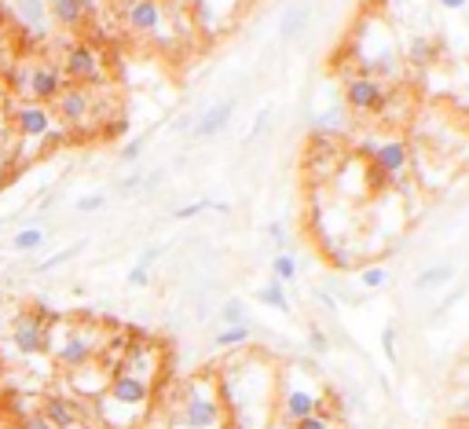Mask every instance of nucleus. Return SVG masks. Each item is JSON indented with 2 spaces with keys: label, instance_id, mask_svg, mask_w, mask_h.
Wrapping results in <instances>:
<instances>
[{
  "label": "nucleus",
  "instance_id": "1",
  "mask_svg": "<svg viewBox=\"0 0 469 429\" xmlns=\"http://www.w3.org/2000/svg\"><path fill=\"white\" fill-rule=\"evenodd\" d=\"M242 360L246 364H239V356L224 360V367L217 371L228 422H231V429H268L275 422L278 367L257 353H249Z\"/></svg>",
  "mask_w": 469,
  "mask_h": 429
},
{
  "label": "nucleus",
  "instance_id": "2",
  "mask_svg": "<svg viewBox=\"0 0 469 429\" xmlns=\"http://www.w3.org/2000/svg\"><path fill=\"white\" fill-rule=\"evenodd\" d=\"M169 429H231L217 371H199L183 382Z\"/></svg>",
  "mask_w": 469,
  "mask_h": 429
},
{
  "label": "nucleus",
  "instance_id": "3",
  "mask_svg": "<svg viewBox=\"0 0 469 429\" xmlns=\"http://www.w3.org/2000/svg\"><path fill=\"white\" fill-rule=\"evenodd\" d=\"M154 389L158 385H151L136 375L114 371L107 393L100 400H92L96 404V422L107 429H140L154 407Z\"/></svg>",
  "mask_w": 469,
  "mask_h": 429
},
{
  "label": "nucleus",
  "instance_id": "4",
  "mask_svg": "<svg viewBox=\"0 0 469 429\" xmlns=\"http://www.w3.org/2000/svg\"><path fill=\"white\" fill-rule=\"evenodd\" d=\"M103 337H107V327H100L96 319H63V330L55 334L52 330V360L59 371H81L88 364L100 360V349H103Z\"/></svg>",
  "mask_w": 469,
  "mask_h": 429
},
{
  "label": "nucleus",
  "instance_id": "5",
  "mask_svg": "<svg viewBox=\"0 0 469 429\" xmlns=\"http://www.w3.org/2000/svg\"><path fill=\"white\" fill-rule=\"evenodd\" d=\"M319 375L316 360H301V367L290 371H278V400H275V418L278 422H301L316 411H323V389H316L308 378Z\"/></svg>",
  "mask_w": 469,
  "mask_h": 429
},
{
  "label": "nucleus",
  "instance_id": "6",
  "mask_svg": "<svg viewBox=\"0 0 469 429\" xmlns=\"http://www.w3.org/2000/svg\"><path fill=\"white\" fill-rule=\"evenodd\" d=\"M8 122L19 143H34L37 151H48L52 143H66V129L55 118V111L48 103H34V100H15L8 107Z\"/></svg>",
  "mask_w": 469,
  "mask_h": 429
},
{
  "label": "nucleus",
  "instance_id": "7",
  "mask_svg": "<svg viewBox=\"0 0 469 429\" xmlns=\"http://www.w3.org/2000/svg\"><path fill=\"white\" fill-rule=\"evenodd\" d=\"M59 323V316L44 305L37 308H23L12 319V346L23 360H37V356H52V327Z\"/></svg>",
  "mask_w": 469,
  "mask_h": 429
},
{
  "label": "nucleus",
  "instance_id": "8",
  "mask_svg": "<svg viewBox=\"0 0 469 429\" xmlns=\"http://www.w3.org/2000/svg\"><path fill=\"white\" fill-rule=\"evenodd\" d=\"M63 73L70 84H84V89H100L107 84V70H103V55L92 41H70L63 48V59H59Z\"/></svg>",
  "mask_w": 469,
  "mask_h": 429
},
{
  "label": "nucleus",
  "instance_id": "9",
  "mask_svg": "<svg viewBox=\"0 0 469 429\" xmlns=\"http://www.w3.org/2000/svg\"><path fill=\"white\" fill-rule=\"evenodd\" d=\"M411 165H415L411 140L407 136H389V140H378L366 169H374V173L386 180V188H400L404 180H411Z\"/></svg>",
  "mask_w": 469,
  "mask_h": 429
},
{
  "label": "nucleus",
  "instance_id": "10",
  "mask_svg": "<svg viewBox=\"0 0 469 429\" xmlns=\"http://www.w3.org/2000/svg\"><path fill=\"white\" fill-rule=\"evenodd\" d=\"M118 23L129 37H161L169 30V8L158 0H118Z\"/></svg>",
  "mask_w": 469,
  "mask_h": 429
},
{
  "label": "nucleus",
  "instance_id": "11",
  "mask_svg": "<svg viewBox=\"0 0 469 429\" xmlns=\"http://www.w3.org/2000/svg\"><path fill=\"white\" fill-rule=\"evenodd\" d=\"M52 111L63 122L66 132L100 129L96 125V89H84V84H66V89L59 93V100L52 103Z\"/></svg>",
  "mask_w": 469,
  "mask_h": 429
},
{
  "label": "nucleus",
  "instance_id": "12",
  "mask_svg": "<svg viewBox=\"0 0 469 429\" xmlns=\"http://www.w3.org/2000/svg\"><path fill=\"white\" fill-rule=\"evenodd\" d=\"M389 100V84L366 73H348L345 77V111L352 118H382Z\"/></svg>",
  "mask_w": 469,
  "mask_h": 429
},
{
  "label": "nucleus",
  "instance_id": "13",
  "mask_svg": "<svg viewBox=\"0 0 469 429\" xmlns=\"http://www.w3.org/2000/svg\"><path fill=\"white\" fill-rule=\"evenodd\" d=\"M66 73H63V66L59 63H52V59H37V63H30V84H26V100H34V103H55L59 100V93L66 89Z\"/></svg>",
  "mask_w": 469,
  "mask_h": 429
},
{
  "label": "nucleus",
  "instance_id": "14",
  "mask_svg": "<svg viewBox=\"0 0 469 429\" xmlns=\"http://www.w3.org/2000/svg\"><path fill=\"white\" fill-rule=\"evenodd\" d=\"M118 371L136 375V378H143V382L154 385V378H158V371H161V349H158V341H151V337H132Z\"/></svg>",
  "mask_w": 469,
  "mask_h": 429
},
{
  "label": "nucleus",
  "instance_id": "15",
  "mask_svg": "<svg viewBox=\"0 0 469 429\" xmlns=\"http://www.w3.org/2000/svg\"><path fill=\"white\" fill-rule=\"evenodd\" d=\"M96 5H100V0H48L52 26L81 30V26H88V19H96Z\"/></svg>",
  "mask_w": 469,
  "mask_h": 429
},
{
  "label": "nucleus",
  "instance_id": "16",
  "mask_svg": "<svg viewBox=\"0 0 469 429\" xmlns=\"http://www.w3.org/2000/svg\"><path fill=\"white\" fill-rule=\"evenodd\" d=\"M15 23L30 37H48L52 34V15H48V0H8Z\"/></svg>",
  "mask_w": 469,
  "mask_h": 429
},
{
  "label": "nucleus",
  "instance_id": "17",
  "mask_svg": "<svg viewBox=\"0 0 469 429\" xmlns=\"http://www.w3.org/2000/svg\"><path fill=\"white\" fill-rule=\"evenodd\" d=\"M312 26V0H294V5L278 19V44H294Z\"/></svg>",
  "mask_w": 469,
  "mask_h": 429
},
{
  "label": "nucleus",
  "instance_id": "18",
  "mask_svg": "<svg viewBox=\"0 0 469 429\" xmlns=\"http://www.w3.org/2000/svg\"><path fill=\"white\" fill-rule=\"evenodd\" d=\"M231 118H235V100H220V103L206 107L199 114L195 129H191V140H213V136H220L231 125Z\"/></svg>",
  "mask_w": 469,
  "mask_h": 429
},
{
  "label": "nucleus",
  "instance_id": "19",
  "mask_svg": "<svg viewBox=\"0 0 469 429\" xmlns=\"http://www.w3.org/2000/svg\"><path fill=\"white\" fill-rule=\"evenodd\" d=\"M352 125V114L345 111V103H330L319 118H312V136H327V140H337L345 136Z\"/></svg>",
  "mask_w": 469,
  "mask_h": 429
},
{
  "label": "nucleus",
  "instance_id": "20",
  "mask_svg": "<svg viewBox=\"0 0 469 429\" xmlns=\"http://www.w3.org/2000/svg\"><path fill=\"white\" fill-rule=\"evenodd\" d=\"M454 279V265L451 261H436V265H425L418 276H415V290L425 294V290H440Z\"/></svg>",
  "mask_w": 469,
  "mask_h": 429
},
{
  "label": "nucleus",
  "instance_id": "21",
  "mask_svg": "<svg viewBox=\"0 0 469 429\" xmlns=\"http://www.w3.org/2000/svg\"><path fill=\"white\" fill-rule=\"evenodd\" d=\"M436 55H440V48H436V41H433L429 34H415V37L407 41V48H404V59H407L411 66H433Z\"/></svg>",
  "mask_w": 469,
  "mask_h": 429
},
{
  "label": "nucleus",
  "instance_id": "22",
  "mask_svg": "<svg viewBox=\"0 0 469 429\" xmlns=\"http://www.w3.org/2000/svg\"><path fill=\"white\" fill-rule=\"evenodd\" d=\"M257 301L275 308V312H283V316H294V301L287 294V283H278V279H268L260 290H257Z\"/></svg>",
  "mask_w": 469,
  "mask_h": 429
},
{
  "label": "nucleus",
  "instance_id": "23",
  "mask_svg": "<svg viewBox=\"0 0 469 429\" xmlns=\"http://www.w3.org/2000/svg\"><path fill=\"white\" fill-rule=\"evenodd\" d=\"M249 334H253L249 323H242V327H220L217 337H213V349L217 353H239V349H246Z\"/></svg>",
  "mask_w": 469,
  "mask_h": 429
},
{
  "label": "nucleus",
  "instance_id": "24",
  "mask_svg": "<svg viewBox=\"0 0 469 429\" xmlns=\"http://www.w3.org/2000/svg\"><path fill=\"white\" fill-rule=\"evenodd\" d=\"M389 279H393V272H389L386 265H366V268H359V276H356L359 290H366V294L386 290V287H389Z\"/></svg>",
  "mask_w": 469,
  "mask_h": 429
},
{
  "label": "nucleus",
  "instance_id": "25",
  "mask_svg": "<svg viewBox=\"0 0 469 429\" xmlns=\"http://www.w3.org/2000/svg\"><path fill=\"white\" fill-rule=\"evenodd\" d=\"M44 239H48L44 228H23V231L12 235V249H15V253H34V249L44 246Z\"/></svg>",
  "mask_w": 469,
  "mask_h": 429
},
{
  "label": "nucleus",
  "instance_id": "26",
  "mask_svg": "<svg viewBox=\"0 0 469 429\" xmlns=\"http://www.w3.org/2000/svg\"><path fill=\"white\" fill-rule=\"evenodd\" d=\"M271 279L287 283V287L298 279V261L290 257V249H283V253H275V257H271Z\"/></svg>",
  "mask_w": 469,
  "mask_h": 429
},
{
  "label": "nucleus",
  "instance_id": "27",
  "mask_svg": "<svg viewBox=\"0 0 469 429\" xmlns=\"http://www.w3.org/2000/svg\"><path fill=\"white\" fill-rule=\"evenodd\" d=\"M81 249H84V242H73V246H63L59 253H52V257H44V261H37V265H34V272H41V276H44V272H55V268H63L66 261H73V257H77Z\"/></svg>",
  "mask_w": 469,
  "mask_h": 429
},
{
  "label": "nucleus",
  "instance_id": "28",
  "mask_svg": "<svg viewBox=\"0 0 469 429\" xmlns=\"http://www.w3.org/2000/svg\"><path fill=\"white\" fill-rule=\"evenodd\" d=\"M246 301L242 297H228V301H220V327H242V323H249L246 319Z\"/></svg>",
  "mask_w": 469,
  "mask_h": 429
},
{
  "label": "nucleus",
  "instance_id": "29",
  "mask_svg": "<svg viewBox=\"0 0 469 429\" xmlns=\"http://www.w3.org/2000/svg\"><path fill=\"white\" fill-rule=\"evenodd\" d=\"M396 337H400V327L389 319L386 327H382V356L396 367V360H400V349H396Z\"/></svg>",
  "mask_w": 469,
  "mask_h": 429
},
{
  "label": "nucleus",
  "instance_id": "30",
  "mask_svg": "<svg viewBox=\"0 0 469 429\" xmlns=\"http://www.w3.org/2000/svg\"><path fill=\"white\" fill-rule=\"evenodd\" d=\"M271 125V107H260L257 111V118H253V125L246 129V140H242V147H253L260 136H264V129Z\"/></svg>",
  "mask_w": 469,
  "mask_h": 429
},
{
  "label": "nucleus",
  "instance_id": "31",
  "mask_svg": "<svg viewBox=\"0 0 469 429\" xmlns=\"http://www.w3.org/2000/svg\"><path fill=\"white\" fill-rule=\"evenodd\" d=\"M308 353L312 356H327L330 353V337H327V330L319 323H308Z\"/></svg>",
  "mask_w": 469,
  "mask_h": 429
},
{
  "label": "nucleus",
  "instance_id": "32",
  "mask_svg": "<svg viewBox=\"0 0 469 429\" xmlns=\"http://www.w3.org/2000/svg\"><path fill=\"white\" fill-rule=\"evenodd\" d=\"M206 210H213V199H199V202L176 206V210H172V220H195V217H202Z\"/></svg>",
  "mask_w": 469,
  "mask_h": 429
},
{
  "label": "nucleus",
  "instance_id": "33",
  "mask_svg": "<svg viewBox=\"0 0 469 429\" xmlns=\"http://www.w3.org/2000/svg\"><path fill=\"white\" fill-rule=\"evenodd\" d=\"M290 429H334V414H330V411H316V414L294 422Z\"/></svg>",
  "mask_w": 469,
  "mask_h": 429
},
{
  "label": "nucleus",
  "instance_id": "34",
  "mask_svg": "<svg viewBox=\"0 0 469 429\" xmlns=\"http://www.w3.org/2000/svg\"><path fill=\"white\" fill-rule=\"evenodd\" d=\"M73 210H77V213H100V210H107V195H103V191H92V195L77 199Z\"/></svg>",
  "mask_w": 469,
  "mask_h": 429
},
{
  "label": "nucleus",
  "instance_id": "35",
  "mask_svg": "<svg viewBox=\"0 0 469 429\" xmlns=\"http://www.w3.org/2000/svg\"><path fill=\"white\" fill-rule=\"evenodd\" d=\"M125 283H129L132 290H147V287H151V268H143V265H132V268L125 272Z\"/></svg>",
  "mask_w": 469,
  "mask_h": 429
},
{
  "label": "nucleus",
  "instance_id": "36",
  "mask_svg": "<svg viewBox=\"0 0 469 429\" xmlns=\"http://www.w3.org/2000/svg\"><path fill=\"white\" fill-rule=\"evenodd\" d=\"M268 239L278 246V253H283V249L290 246V231H287V224H283V220H271V224H268Z\"/></svg>",
  "mask_w": 469,
  "mask_h": 429
},
{
  "label": "nucleus",
  "instance_id": "37",
  "mask_svg": "<svg viewBox=\"0 0 469 429\" xmlns=\"http://www.w3.org/2000/svg\"><path fill=\"white\" fill-rule=\"evenodd\" d=\"M143 147H147V136H136V140H129V143L122 147V161H136V158L143 154Z\"/></svg>",
  "mask_w": 469,
  "mask_h": 429
},
{
  "label": "nucleus",
  "instance_id": "38",
  "mask_svg": "<svg viewBox=\"0 0 469 429\" xmlns=\"http://www.w3.org/2000/svg\"><path fill=\"white\" fill-rule=\"evenodd\" d=\"M199 114H202V111H180V114H176V122H172V129H176V132H187V129H195Z\"/></svg>",
  "mask_w": 469,
  "mask_h": 429
},
{
  "label": "nucleus",
  "instance_id": "39",
  "mask_svg": "<svg viewBox=\"0 0 469 429\" xmlns=\"http://www.w3.org/2000/svg\"><path fill=\"white\" fill-rule=\"evenodd\" d=\"M23 429H59V425H55L52 418H44L41 411H34V414H26V418H23Z\"/></svg>",
  "mask_w": 469,
  "mask_h": 429
},
{
  "label": "nucleus",
  "instance_id": "40",
  "mask_svg": "<svg viewBox=\"0 0 469 429\" xmlns=\"http://www.w3.org/2000/svg\"><path fill=\"white\" fill-rule=\"evenodd\" d=\"M158 257H161V246H143V249H140V261H136V265L151 268V265L158 261Z\"/></svg>",
  "mask_w": 469,
  "mask_h": 429
},
{
  "label": "nucleus",
  "instance_id": "41",
  "mask_svg": "<svg viewBox=\"0 0 469 429\" xmlns=\"http://www.w3.org/2000/svg\"><path fill=\"white\" fill-rule=\"evenodd\" d=\"M458 418H469V393L451 404V422H458Z\"/></svg>",
  "mask_w": 469,
  "mask_h": 429
},
{
  "label": "nucleus",
  "instance_id": "42",
  "mask_svg": "<svg viewBox=\"0 0 469 429\" xmlns=\"http://www.w3.org/2000/svg\"><path fill=\"white\" fill-rule=\"evenodd\" d=\"M436 5H440L444 12H465V8H469V0H436Z\"/></svg>",
  "mask_w": 469,
  "mask_h": 429
},
{
  "label": "nucleus",
  "instance_id": "43",
  "mask_svg": "<svg viewBox=\"0 0 469 429\" xmlns=\"http://www.w3.org/2000/svg\"><path fill=\"white\" fill-rule=\"evenodd\" d=\"M316 297L327 305V312H334V316H337V301H334V294H327V290H316Z\"/></svg>",
  "mask_w": 469,
  "mask_h": 429
},
{
  "label": "nucleus",
  "instance_id": "44",
  "mask_svg": "<svg viewBox=\"0 0 469 429\" xmlns=\"http://www.w3.org/2000/svg\"><path fill=\"white\" fill-rule=\"evenodd\" d=\"M140 184H143V177H140V173H132V177H125V180H122V191H136Z\"/></svg>",
  "mask_w": 469,
  "mask_h": 429
},
{
  "label": "nucleus",
  "instance_id": "45",
  "mask_svg": "<svg viewBox=\"0 0 469 429\" xmlns=\"http://www.w3.org/2000/svg\"><path fill=\"white\" fill-rule=\"evenodd\" d=\"M37 206H41V210H52V206H55V195H44Z\"/></svg>",
  "mask_w": 469,
  "mask_h": 429
},
{
  "label": "nucleus",
  "instance_id": "46",
  "mask_svg": "<svg viewBox=\"0 0 469 429\" xmlns=\"http://www.w3.org/2000/svg\"><path fill=\"white\" fill-rule=\"evenodd\" d=\"M451 429H469V418H458V422H451Z\"/></svg>",
  "mask_w": 469,
  "mask_h": 429
},
{
  "label": "nucleus",
  "instance_id": "47",
  "mask_svg": "<svg viewBox=\"0 0 469 429\" xmlns=\"http://www.w3.org/2000/svg\"><path fill=\"white\" fill-rule=\"evenodd\" d=\"M158 5H165V8H169V5H180V0H158Z\"/></svg>",
  "mask_w": 469,
  "mask_h": 429
},
{
  "label": "nucleus",
  "instance_id": "48",
  "mask_svg": "<svg viewBox=\"0 0 469 429\" xmlns=\"http://www.w3.org/2000/svg\"><path fill=\"white\" fill-rule=\"evenodd\" d=\"M92 429H107V425H92Z\"/></svg>",
  "mask_w": 469,
  "mask_h": 429
}]
</instances>
